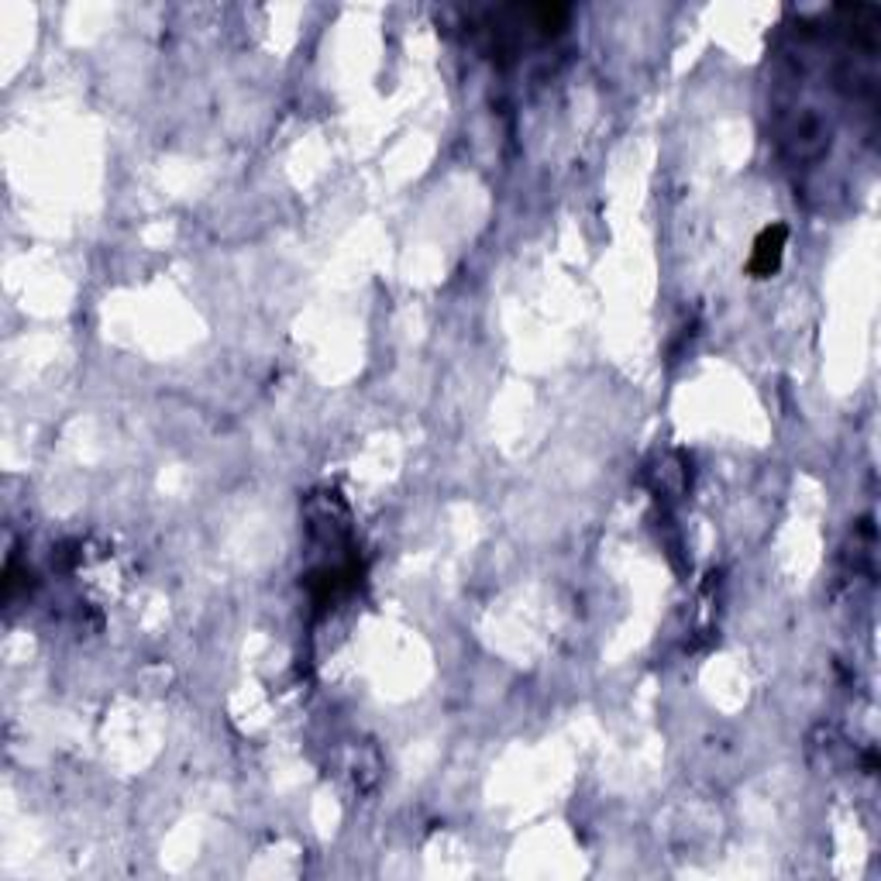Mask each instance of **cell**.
<instances>
[{"label":"cell","instance_id":"cell-1","mask_svg":"<svg viewBox=\"0 0 881 881\" xmlns=\"http://www.w3.org/2000/svg\"><path fill=\"white\" fill-rule=\"evenodd\" d=\"M782 248H785V228L775 224V228L764 231L758 245H754V259H751L754 276H771V272L778 269V262H782Z\"/></svg>","mask_w":881,"mask_h":881}]
</instances>
